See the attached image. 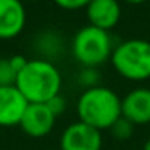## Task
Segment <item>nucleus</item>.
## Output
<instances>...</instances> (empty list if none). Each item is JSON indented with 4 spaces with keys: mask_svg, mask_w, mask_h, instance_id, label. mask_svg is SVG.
<instances>
[{
    "mask_svg": "<svg viewBox=\"0 0 150 150\" xmlns=\"http://www.w3.org/2000/svg\"><path fill=\"white\" fill-rule=\"evenodd\" d=\"M53 2L63 10H79L87 7L91 0H53Z\"/></svg>",
    "mask_w": 150,
    "mask_h": 150,
    "instance_id": "obj_16",
    "label": "nucleus"
},
{
    "mask_svg": "<svg viewBox=\"0 0 150 150\" xmlns=\"http://www.w3.org/2000/svg\"><path fill=\"white\" fill-rule=\"evenodd\" d=\"M57 150H60V149H57Z\"/></svg>",
    "mask_w": 150,
    "mask_h": 150,
    "instance_id": "obj_20",
    "label": "nucleus"
},
{
    "mask_svg": "<svg viewBox=\"0 0 150 150\" xmlns=\"http://www.w3.org/2000/svg\"><path fill=\"white\" fill-rule=\"evenodd\" d=\"M45 105L49 107V110L52 111V113L55 115L57 118H58V116H62V115L66 111V107H68V105H66L65 97H63L62 94H58V95H55L53 98H50V100L47 102Z\"/></svg>",
    "mask_w": 150,
    "mask_h": 150,
    "instance_id": "obj_15",
    "label": "nucleus"
},
{
    "mask_svg": "<svg viewBox=\"0 0 150 150\" xmlns=\"http://www.w3.org/2000/svg\"><path fill=\"white\" fill-rule=\"evenodd\" d=\"M113 49L110 33L91 24L81 28L71 42V53L82 68H98L110 60Z\"/></svg>",
    "mask_w": 150,
    "mask_h": 150,
    "instance_id": "obj_4",
    "label": "nucleus"
},
{
    "mask_svg": "<svg viewBox=\"0 0 150 150\" xmlns=\"http://www.w3.org/2000/svg\"><path fill=\"white\" fill-rule=\"evenodd\" d=\"M102 131L79 120L71 123L60 136V150H102Z\"/></svg>",
    "mask_w": 150,
    "mask_h": 150,
    "instance_id": "obj_5",
    "label": "nucleus"
},
{
    "mask_svg": "<svg viewBox=\"0 0 150 150\" xmlns=\"http://www.w3.org/2000/svg\"><path fill=\"white\" fill-rule=\"evenodd\" d=\"M62 37L57 33H52V31H47V33L40 34L37 37V50L44 53V58L50 60L49 57H55L57 53L62 52ZM52 62V60H50Z\"/></svg>",
    "mask_w": 150,
    "mask_h": 150,
    "instance_id": "obj_11",
    "label": "nucleus"
},
{
    "mask_svg": "<svg viewBox=\"0 0 150 150\" xmlns=\"http://www.w3.org/2000/svg\"><path fill=\"white\" fill-rule=\"evenodd\" d=\"M142 150H150V137L145 140V142H144V147H142Z\"/></svg>",
    "mask_w": 150,
    "mask_h": 150,
    "instance_id": "obj_19",
    "label": "nucleus"
},
{
    "mask_svg": "<svg viewBox=\"0 0 150 150\" xmlns=\"http://www.w3.org/2000/svg\"><path fill=\"white\" fill-rule=\"evenodd\" d=\"M127 4H134V5H139V4H144V2H147V0H126Z\"/></svg>",
    "mask_w": 150,
    "mask_h": 150,
    "instance_id": "obj_18",
    "label": "nucleus"
},
{
    "mask_svg": "<svg viewBox=\"0 0 150 150\" xmlns=\"http://www.w3.org/2000/svg\"><path fill=\"white\" fill-rule=\"evenodd\" d=\"M29 102L23 97L16 86L0 87V126H20Z\"/></svg>",
    "mask_w": 150,
    "mask_h": 150,
    "instance_id": "obj_8",
    "label": "nucleus"
},
{
    "mask_svg": "<svg viewBox=\"0 0 150 150\" xmlns=\"http://www.w3.org/2000/svg\"><path fill=\"white\" fill-rule=\"evenodd\" d=\"M26 26V10L21 0H0V39L20 36Z\"/></svg>",
    "mask_w": 150,
    "mask_h": 150,
    "instance_id": "obj_9",
    "label": "nucleus"
},
{
    "mask_svg": "<svg viewBox=\"0 0 150 150\" xmlns=\"http://www.w3.org/2000/svg\"><path fill=\"white\" fill-rule=\"evenodd\" d=\"M57 116L49 110L45 103H29L23 115L20 127L29 137H45L55 127Z\"/></svg>",
    "mask_w": 150,
    "mask_h": 150,
    "instance_id": "obj_6",
    "label": "nucleus"
},
{
    "mask_svg": "<svg viewBox=\"0 0 150 150\" xmlns=\"http://www.w3.org/2000/svg\"><path fill=\"white\" fill-rule=\"evenodd\" d=\"M62 73L45 58L28 60L16 76V89L29 103H47L62 91Z\"/></svg>",
    "mask_w": 150,
    "mask_h": 150,
    "instance_id": "obj_1",
    "label": "nucleus"
},
{
    "mask_svg": "<svg viewBox=\"0 0 150 150\" xmlns=\"http://www.w3.org/2000/svg\"><path fill=\"white\" fill-rule=\"evenodd\" d=\"M78 82L84 89L100 86V73L97 68H82L78 74Z\"/></svg>",
    "mask_w": 150,
    "mask_h": 150,
    "instance_id": "obj_13",
    "label": "nucleus"
},
{
    "mask_svg": "<svg viewBox=\"0 0 150 150\" xmlns=\"http://www.w3.org/2000/svg\"><path fill=\"white\" fill-rule=\"evenodd\" d=\"M76 113L82 123L98 131H110V127L123 116L121 97L113 89L102 84L84 89L76 103Z\"/></svg>",
    "mask_w": 150,
    "mask_h": 150,
    "instance_id": "obj_2",
    "label": "nucleus"
},
{
    "mask_svg": "<svg viewBox=\"0 0 150 150\" xmlns=\"http://www.w3.org/2000/svg\"><path fill=\"white\" fill-rule=\"evenodd\" d=\"M121 115L134 126L150 124V89L136 87L121 98Z\"/></svg>",
    "mask_w": 150,
    "mask_h": 150,
    "instance_id": "obj_7",
    "label": "nucleus"
},
{
    "mask_svg": "<svg viewBox=\"0 0 150 150\" xmlns=\"http://www.w3.org/2000/svg\"><path fill=\"white\" fill-rule=\"evenodd\" d=\"M16 71L11 68L10 60L8 58H0V87L7 86H15L16 82Z\"/></svg>",
    "mask_w": 150,
    "mask_h": 150,
    "instance_id": "obj_14",
    "label": "nucleus"
},
{
    "mask_svg": "<svg viewBox=\"0 0 150 150\" xmlns=\"http://www.w3.org/2000/svg\"><path fill=\"white\" fill-rule=\"evenodd\" d=\"M134 127H136V126H134L131 121H127L126 118L121 116L120 120H118L116 123H115L113 126L110 127V132H111V136H113L115 139H118V140H126V139H129V137L132 136Z\"/></svg>",
    "mask_w": 150,
    "mask_h": 150,
    "instance_id": "obj_12",
    "label": "nucleus"
},
{
    "mask_svg": "<svg viewBox=\"0 0 150 150\" xmlns=\"http://www.w3.org/2000/svg\"><path fill=\"white\" fill-rule=\"evenodd\" d=\"M86 15L91 26L110 31L121 20L120 2L118 0H91L86 7Z\"/></svg>",
    "mask_w": 150,
    "mask_h": 150,
    "instance_id": "obj_10",
    "label": "nucleus"
},
{
    "mask_svg": "<svg viewBox=\"0 0 150 150\" xmlns=\"http://www.w3.org/2000/svg\"><path fill=\"white\" fill-rule=\"evenodd\" d=\"M113 69L132 82L150 79V42L144 39H127L115 45L110 57Z\"/></svg>",
    "mask_w": 150,
    "mask_h": 150,
    "instance_id": "obj_3",
    "label": "nucleus"
},
{
    "mask_svg": "<svg viewBox=\"0 0 150 150\" xmlns=\"http://www.w3.org/2000/svg\"><path fill=\"white\" fill-rule=\"evenodd\" d=\"M8 60H10L11 68H13L15 71H16V74H18V73H20L23 68H24V66H26V63H28V58H26V57H23V55H20V53H18V55L10 57Z\"/></svg>",
    "mask_w": 150,
    "mask_h": 150,
    "instance_id": "obj_17",
    "label": "nucleus"
}]
</instances>
